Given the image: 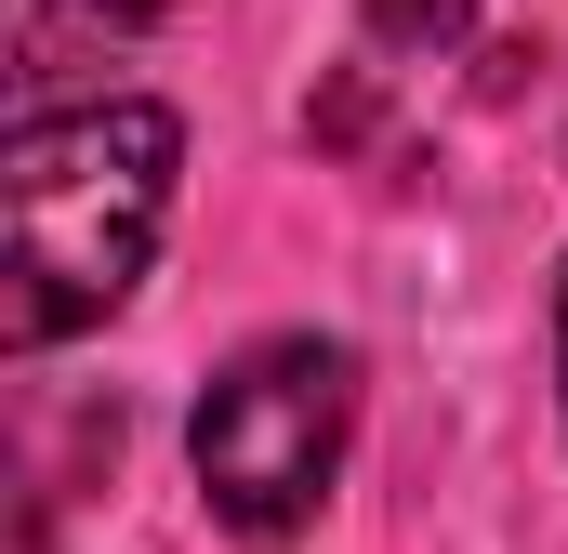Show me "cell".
Masks as SVG:
<instances>
[{
	"label": "cell",
	"mask_w": 568,
	"mask_h": 554,
	"mask_svg": "<svg viewBox=\"0 0 568 554\" xmlns=\"http://www.w3.org/2000/svg\"><path fill=\"white\" fill-rule=\"evenodd\" d=\"M172 172H185V133L145 93L13 106V158H0V198H13L0 330H13V357H53L133 304V277L159 265V225H172Z\"/></svg>",
	"instance_id": "obj_1"
},
{
	"label": "cell",
	"mask_w": 568,
	"mask_h": 554,
	"mask_svg": "<svg viewBox=\"0 0 568 554\" xmlns=\"http://www.w3.org/2000/svg\"><path fill=\"white\" fill-rule=\"evenodd\" d=\"M556 370H568V277H556Z\"/></svg>",
	"instance_id": "obj_5"
},
{
	"label": "cell",
	"mask_w": 568,
	"mask_h": 554,
	"mask_svg": "<svg viewBox=\"0 0 568 554\" xmlns=\"http://www.w3.org/2000/svg\"><path fill=\"white\" fill-rule=\"evenodd\" d=\"M159 27V0H13V106H67V80L106 93V66Z\"/></svg>",
	"instance_id": "obj_3"
},
{
	"label": "cell",
	"mask_w": 568,
	"mask_h": 554,
	"mask_svg": "<svg viewBox=\"0 0 568 554\" xmlns=\"http://www.w3.org/2000/svg\"><path fill=\"white\" fill-rule=\"evenodd\" d=\"M344 449H357V343H331V330L239 343L199 383V422H185L199 502L239 542H304L317 502L344 489Z\"/></svg>",
	"instance_id": "obj_2"
},
{
	"label": "cell",
	"mask_w": 568,
	"mask_h": 554,
	"mask_svg": "<svg viewBox=\"0 0 568 554\" xmlns=\"http://www.w3.org/2000/svg\"><path fill=\"white\" fill-rule=\"evenodd\" d=\"M463 40H476V0H371V27H357V66H344V93H331V133H344L371 93H397L410 66L436 80Z\"/></svg>",
	"instance_id": "obj_4"
}]
</instances>
